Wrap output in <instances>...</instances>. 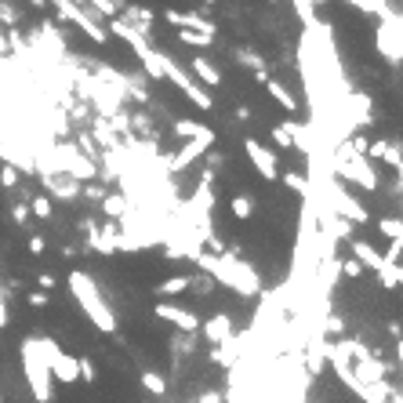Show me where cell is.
Segmentation results:
<instances>
[{
    "label": "cell",
    "mask_w": 403,
    "mask_h": 403,
    "mask_svg": "<svg viewBox=\"0 0 403 403\" xmlns=\"http://www.w3.org/2000/svg\"><path fill=\"white\" fill-rule=\"evenodd\" d=\"M197 269L207 272L215 284L237 291L240 298H258L262 294V277L258 269H254L247 258H240V254L232 251H222V254H211V251H200L197 254Z\"/></svg>",
    "instance_id": "obj_1"
},
{
    "label": "cell",
    "mask_w": 403,
    "mask_h": 403,
    "mask_svg": "<svg viewBox=\"0 0 403 403\" xmlns=\"http://www.w3.org/2000/svg\"><path fill=\"white\" fill-rule=\"evenodd\" d=\"M66 287H70V294L77 298L80 312L88 316V320H91L102 334H117V312H113L110 298H105V291L98 287V280L91 277V272H84V269H70Z\"/></svg>",
    "instance_id": "obj_2"
},
{
    "label": "cell",
    "mask_w": 403,
    "mask_h": 403,
    "mask_svg": "<svg viewBox=\"0 0 403 403\" xmlns=\"http://www.w3.org/2000/svg\"><path fill=\"white\" fill-rule=\"evenodd\" d=\"M18 356H22V374H26L29 396H33L37 403H55V378H51V371H48V359L40 356L37 334L22 338V345H18Z\"/></svg>",
    "instance_id": "obj_3"
},
{
    "label": "cell",
    "mask_w": 403,
    "mask_h": 403,
    "mask_svg": "<svg viewBox=\"0 0 403 403\" xmlns=\"http://www.w3.org/2000/svg\"><path fill=\"white\" fill-rule=\"evenodd\" d=\"M164 80H167V84H175V91H182L189 102L197 105V110H204V113L215 110V98H211V95L200 88V84L193 80V73L182 70L178 62H175V55H167V51H164Z\"/></svg>",
    "instance_id": "obj_4"
},
{
    "label": "cell",
    "mask_w": 403,
    "mask_h": 403,
    "mask_svg": "<svg viewBox=\"0 0 403 403\" xmlns=\"http://www.w3.org/2000/svg\"><path fill=\"white\" fill-rule=\"evenodd\" d=\"M374 48L378 55L389 62V66H399L403 62V26H399V15L389 11L378 18V29H374Z\"/></svg>",
    "instance_id": "obj_5"
},
{
    "label": "cell",
    "mask_w": 403,
    "mask_h": 403,
    "mask_svg": "<svg viewBox=\"0 0 403 403\" xmlns=\"http://www.w3.org/2000/svg\"><path fill=\"white\" fill-rule=\"evenodd\" d=\"M48 4L58 11V18L62 22H70V26H77L88 40H95V44H110V33H105V26H98V18H91L84 8H77L73 0H48Z\"/></svg>",
    "instance_id": "obj_6"
},
{
    "label": "cell",
    "mask_w": 403,
    "mask_h": 403,
    "mask_svg": "<svg viewBox=\"0 0 403 403\" xmlns=\"http://www.w3.org/2000/svg\"><path fill=\"white\" fill-rule=\"evenodd\" d=\"M244 157L251 160V167L258 171V178H265V182H277L280 178V157H277V150L272 145H265L262 138H244Z\"/></svg>",
    "instance_id": "obj_7"
},
{
    "label": "cell",
    "mask_w": 403,
    "mask_h": 403,
    "mask_svg": "<svg viewBox=\"0 0 403 403\" xmlns=\"http://www.w3.org/2000/svg\"><path fill=\"white\" fill-rule=\"evenodd\" d=\"M153 316H157V320H164V324H171V327L182 331V334H197V331H200V316H197L193 309L175 305V302H157Z\"/></svg>",
    "instance_id": "obj_8"
},
{
    "label": "cell",
    "mask_w": 403,
    "mask_h": 403,
    "mask_svg": "<svg viewBox=\"0 0 403 403\" xmlns=\"http://www.w3.org/2000/svg\"><path fill=\"white\" fill-rule=\"evenodd\" d=\"M84 251H98L102 258H113L117 254V237H120V229L117 222H102V225H91V229H84Z\"/></svg>",
    "instance_id": "obj_9"
},
{
    "label": "cell",
    "mask_w": 403,
    "mask_h": 403,
    "mask_svg": "<svg viewBox=\"0 0 403 403\" xmlns=\"http://www.w3.org/2000/svg\"><path fill=\"white\" fill-rule=\"evenodd\" d=\"M164 22H167V26H175V29H193V33H204V37H211V40L218 37V26L211 22L207 15H197V11L167 8V11H164Z\"/></svg>",
    "instance_id": "obj_10"
},
{
    "label": "cell",
    "mask_w": 403,
    "mask_h": 403,
    "mask_svg": "<svg viewBox=\"0 0 403 403\" xmlns=\"http://www.w3.org/2000/svg\"><path fill=\"white\" fill-rule=\"evenodd\" d=\"M40 193L51 197V200H62V204H73V200H80V182L70 178V175H62V171L40 175Z\"/></svg>",
    "instance_id": "obj_11"
},
{
    "label": "cell",
    "mask_w": 403,
    "mask_h": 403,
    "mask_svg": "<svg viewBox=\"0 0 403 403\" xmlns=\"http://www.w3.org/2000/svg\"><path fill=\"white\" fill-rule=\"evenodd\" d=\"M367 160H385L392 171L399 175L403 171V157H399V142H389V138H367V150H364Z\"/></svg>",
    "instance_id": "obj_12"
},
{
    "label": "cell",
    "mask_w": 403,
    "mask_h": 403,
    "mask_svg": "<svg viewBox=\"0 0 403 403\" xmlns=\"http://www.w3.org/2000/svg\"><path fill=\"white\" fill-rule=\"evenodd\" d=\"M200 331L211 345H222L232 338V316L229 312H215V316H207V320H200Z\"/></svg>",
    "instance_id": "obj_13"
},
{
    "label": "cell",
    "mask_w": 403,
    "mask_h": 403,
    "mask_svg": "<svg viewBox=\"0 0 403 403\" xmlns=\"http://www.w3.org/2000/svg\"><path fill=\"white\" fill-rule=\"evenodd\" d=\"M189 66H193V80L200 84V88H218V84H222V70L207 55H193Z\"/></svg>",
    "instance_id": "obj_14"
},
{
    "label": "cell",
    "mask_w": 403,
    "mask_h": 403,
    "mask_svg": "<svg viewBox=\"0 0 403 403\" xmlns=\"http://www.w3.org/2000/svg\"><path fill=\"white\" fill-rule=\"evenodd\" d=\"M175 135L178 138H189V142H193V138H207V142H218L215 138V127H207V124H200V120H175Z\"/></svg>",
    "instance_id": "obj_15"
},
{
    "label": "cell",
    "mask_w": 403,
    "mask_h": 403,
    "mask_svg": "<svg viewBox=\"0 0 403 403\" xmlns=\"http://www.w3.org/2000/svg\"><path fill=\"white\" fill-rule=\"evenodd\" d=\"M349 247H352V258H356L359 265L371 269V272H378V265H381V251H374L367 240H359V237H352Z\"/></svg>",
    "instance_id": "obj_16"
},
{
    "label": "cell",
    "mask_w": 403,
    "mask_h": 403,
    "mask_svg": "<svg viewBox=\"0 0 403 403\" xmlns=\"http://www.w3.org/2000/svg\"><path fill=\"white\" fill-rule=\"evenodd\" d=\"M262 84H265V91H269V98L277 102V105H284L287 113H298V102H294V95H291V91L284 88V80H277V77H265Z\"/></svg>",
    "instance_id": "obj_17"
},
{
    "label": "cell",
    "mask_w": 403,
    "mask_h": 403,
    "mask_svg": "<svg viewBox=\"0 0 403 403\" xmlns=\"http://www.w3.org/2000/svg\"><path fill=\"white\" fill-rule=\"evenodd\" d=\"M378 280H381V287H385V291H399V284H403V272H399V265L396 262H385V258H381V265H378Z\"/></svg>",
    "instance_id": "obj_18"
},
{
    "label": "cell",
    "mask_w": 403,
    "mask_h": 403,
    "mask_svg": "<svg viewBox=\"0 0 403 403\" xmlns=\"http://www.w3.org/2000/svg\"><path fill=\"white\" fill-rule=\"evenodd\" d=\"M280 178H284V185L291 189V193H298L302 200H312V182H309L305 175H298V171H280Z\"/></svg>",
    "instance_id": "obj_19"
},
{
    "label": "cell",
    "mask_w": 403,
    "mask_h": 403,
    "mask_svg": "<svg viewBox=\"0 0 403 403\" xmlns=\"http://www.w3.org/2000/svg\"><path fill=\"white\" fill-rule=\"evenodd\" d=\"M98 207H102V215H105V218H110V222H117V218L124 215V211H127V207H131V204H127V200H124V193H105Z\"/></svg>",
    "instance_id": "obj_20"
},
{
    "label": "cell",
    "mask_w": 403,
    "mask_h": 403,
    "mask_svg": "<svg viewBox=\"0 0 403 403\" xmlns=\"http://www.w3.org/2000/svg\"><path fill=\"white\" fill-rule=\"evenodd\" d=\"M229 211H232V218H237V222L254 218V197L251 193H237V197L229 200Z\"/></svg>",
    "instance_id": "obj_21"
},
{
    "label": "cell",
    "mask_w": 403,
    "mask_h": 403,
    "mask_svg": "<svg viewBox=\"0 0 403 403\" xmlns=\"http://www.w3.org/2000/svg\"><path fill=\"white\" fill-rule=\"evenodd\" d=\"M189 291V277L182 272V277H167L164 284H157V294L160 298H178V294H185Z\"/></svg>",
    "instance_id": "obj_22"
},
{
    "label": "cell",
    "mask_w": 403,
    "mask_h": 403,
    "mask_svg": "<svg viewBox=\"0 0 403 403\" xmlns=\"http://www.w3.org/2000/svg\"><path fill=\"white\" fill-rule=\"evenodd\" d=\"M29 215H37L40 222H48V218L55 215V200H51V197H44V193L29 197Z\"/></svg>",
    "instance_id": "obj_23"
},
{
    "label": "cell",
    "mask_w": 403,
    "mask_h": 403,
    "mask_svg": "<svg viewBox=\"0 0 403 403\" xmlns=\"http://www.w3.org/2000/svg\"><path fill=\"white\" fill-rule=\"evenodd\" d=\"M138 381H142V389L150 392V396H164V392H167V378L157 374V371H142Z\"/></svg>",
    "instance_id": "obj_24"
},
{
    "label": "cell",
    "mask_w": 403,
    "mask_h": 403,
    "mask_svg": "<svg viewBox=\"0 0 403 403\" xmlns=\"http://www.w3.org/2000/svg\"><path fill=\"white\" fill-rule=\"evenodd\" d=\"M378 232L385 240H403V222H399V215L396 218H378Z\"/></svg>",
    "instance_id": "obj_25"
},
{
    "label": "cell",
    "mask_w": 403,
    "mask_h": 403,
    "mask_svg": "<svg viewBox=\"0 0 403 403\" xmlns=\"http://www.w3.org/2000/svg\"><path fill=\"white\" fill-rule=\"evenodd\" d=\"M178 40H182L185 48H211V44H215V40H211V37H204V33H193V29H178Z\"/></svg>",
    "instance_id": "obj_26"
},
{
    "label": "cell",
    "mask_w": 403,
    "mask_h": 403,
    "mask_svg": "<svg viewBox=\"0 0 403 403\" xmlns=\"http://www.w3.org/2000/svg\"><path fill=\"white\" fill-rule=\"evenodd\" d=\"M0 185H4V189H18V185H22V175H18L11 164H0Z\"/></svg>",
    "instance_id": "obj_27"
},
{
    "label": "cell",
    "mask_w": 403,
    "mask_h": 403,
    "mask_svg": "<svg viewBox=\"0 0 403 403\" xmlns=\"http://www.w3.org/2000/svg\"><path fill=\"white\" fill-rule=\"evenodd\" d=\"M338 272L349 277V280H359V277H364V265H359L356 258H342V262H338Z\"/></svg>",
    "instance_id": "obj_28"
},
{
    "label": "cell",
    "mask_w": 403,
    "mask_h": 403,
    "mask_svg": "<svg viewBox=\"0 0 403 403\" xmlns=\"http://www.w3.org/2000/svg\"><path fill=\"white\" fill-rule=\"evenodd\" d=\"M22 22V11L15 4H0V26H18Z\"/></svg>",
    "instance_id": "obj_29"
},
{
    "label": "cell",
    "mask_w": 403,
    "mask_h": 403,
    "mask_svg": "<svg viewBox=\"0 0 403 403\" xmlns=\"http://www.w3.org/2000/svg\"><path fill=\"white\" fill-rule=\"evenodd\" d=\"M211 287H215V280H211L207 272H197V277H189V291H193V294H207Z\"/></svg>",
    "instance_id": "obj_30"
},
{
    "label": "cell",
    "mask_w": 403,
    "mask_h": 403,
    "mask_svg": "<svg viewBox=\"0 0 403 403\" xmlns=\"http://www.w3.org/2000/svg\"><path fill=\"white\" fill-rule=\"evenodd\" d=\"M11 218H15V225H26L29 222V204L26 200H15L11 204Z\"/></svg>",
    "instance_id": "obj_31"
},
{
    "label": "cell",
    "mask_w": 403,
    "mask_h": 403,
    "mask_svg": "<svg viewBox=\"0 0 403 403\" xmlns=\"http://www.w3.org/2000/svg\"><path fill=\"white\" fill-rule=\"evenodd\" d=\"M11 324V309H8V294H4V277H0V331Z\"/></svg>",
    "instance_id": "obj_32"
},
{
    "label": "cell",
    "mask_w": 403,
    "mask_h": 403,
    "mask_svg": "<svg viewBox=\"0 0 403 403\" xmlns=\"http://www.w3.org/2000/svg\"><path fill=\"white\" fill-rule=\"evenodd\" d=\"M272 142H277L280 150H294V145H291V135H287V127H284V124L272 127Z\"/></svg>",
    "instance_id": "obj_33"
},
{
    "label": "cell",
    "mask_w": 403,
    "mask_h": 403,
    "mask_svg": "<svg viewBox=\"0 0 403 403\" xmlns=\"http://www.w3.org/2000/svg\"><path fill=\"white\" fill-rule=\"evenodd\" d=\"M26 302H29V309H48L51 298H48V291H29V294H26Z\"/></svg>",
    "instance_id": "obj_34"
},
{
    "label": "cell",
    "mask_w": 403,
    "mask_h": 403,
    "mask_svg": "<svg viewBox=\"0 0 403 403\" xmlns=\"http://www.w3.org/2000/svg\"><path fill=\"white\" fill-rule=\"evenodd\" d=\"M197 403H225V392H218V389H204V392L197 396Z\"/></svg>",
    "instance_id": "obj_35"
},
{
    "label": "cell",
    "mask_w": 403,
    "mask_h": 403,
    "mask_svg": "<svg viewBox=\"0 0 403 403\" xmlns=\"http://www.w3.org/2000/svg\"><path fill=\"white\" fill-rule=\"evenodd\" d=\"M399 251H403V240H392V247H389L385 254H381V258H385V262H396V265H399Z\"/></svg>",
    "instance_id": "obj_36"
},
{
    "label": "cell",
    "mask_w": 403,
    "mask_h": 403,
    "mask_svg": "<svg viewBox=\"0 0 403 403\" xmlns=\"http://www.w3.org/2000/svg\"><path fill=\"white\" fill-rule=\"evenodd\" d=\"M48 251V240L44 237H29V254H44Z\"/></svg>",
    "instance_id": "obj_37"
},
{
    "label": "cell",
    "mask_w": 403,
    "mask_h": 403,
    "mask_svg": "<svg viewBox=\"0 0 403 403\" xmlns=\"http://www.w3.org/2000/svg\"><path fill=\"white\" fill-rule=\"evenodd\" d=\"M37 287H40V291H51V287H55V277H51V272H40V277H37Z\"/></svg>",
    "instance_id": "obj_38"
},
{
    "label": "cell",
    "mask_w": 403,
    "mask_h": 403,
    "mask_svg": "<svg viewBox=\"0 0 403 403\" xmlns=\"http://www.w3.org/2000/svg\"><path fill=\"white\" fill-rule=\"evenodd\" d=\"M26 4H29V8H40V11H44V4H48V0H26Z\"/></svg>",
    "instance_id": "obj_39"
},
{
    "label": "cell",
    "mask_w": 403,
    "mask_h": 403,
    "mask_svg": "<svg viewBox=\"0 0 403 403\" xmlns=\"http://www.w3.org/2000/svg\"><path fill=\"white\" fill-rule=\"evenodd\" d=\"M309 4H312V8H320V4H334V0H309Z\"/></svg>",
    "instance_id": "obj_40"
},
{
    "label": "cell",
    "mask_w": 403,
    "mask_h": 403,
    "mask_svg": "<svg viewBox=\"0 0 403 403\" xmlns=\"http://www.w3.org/2000/svg\"><path fill=\"white\" fill-rule=\"evenodd\" d=\"M0 403H4V396H0Z\"/></svg>",
    "instance_id": "obj_41"
}]
</instances>
